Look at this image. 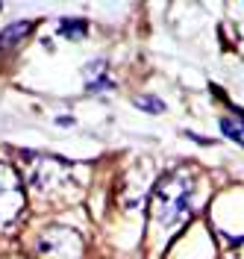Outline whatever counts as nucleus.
<instances>
[{"label":"nucleus","instance_id":"obj_1","mask_svg":"<svg viewBox=\"0 0 244 259\" xmlns=\"http://www.w3.org/2000/svg\"><path fill=\"white\" fill-rule=\"evenodd\" d=\"M191 194H194V180L185 168H174L156 180L153 194H150V215L159 227H177L188 218L191 212Z\"/></svg>","mask_w":244,"mask_h":259},{"label":"nucleus","instance_id":"obj_2","mask_svg":"<svg viewBox=\"0 0 244 259\" xmlns=\"http://www.w3.org/2000/svg\"><path fill=\"white\" fill-rule=\"evenodd\" d=\"M33 186L41 194H56L62 189L74 186V171L65 159H56V156H35L33 171H30Z\"/></svg>","mask_w":244,"mask_h":259},{"label":"nucleus","instance_id":"obj_3","mask_svg":"<svg viewBox=\"0 0 244 259\" xmlns=\"http://www.w3.org/2000/svg\"><path fill=\"white\" fill-rule=\"evenodd\" d=\"M24 206H27V192L18 171L9 162H0V224H12L15 218H21Z\"/></svg>","mask_w":244,"mask_h":259},{"label":"nucleus","instance_id":"obj_4","mask_svg":"<svg viewBox=\"0 0 244 259\" xmlns=\"http://www.w3.org/2000/svg\"><path fill=\"white\" fill-rule=\"evenodd\" d=\"M41 259H82V239L77 230L68 227H47L38 239Z\"/></svg>","mask_w":244,"mask_h":259},{"label":"nucleus","instance_id":"obj_5","mask_svg":"<svg viewBox=\"0 0 244 259\" xmlns=\"http://www.w3.org/2000/svg\"><path fill=\"white\" fill-rule=\"evenodd\" d=\"M30 32H33V21H18V24H9L6 30L0 32V50L18 48V45H21Z\"/></svg>","mask_w":244,"mask_h":259},{"label":"nucleus","instance_id":"obj_6","mask_svg":"<svg viewBox=\"0 0 244 259\" xmlns=\"http://www.w3.org/2000/svg\"><path fill=\"white\" fill-rule=\"evenodd\" d=\"M85 82H88V92L112 89V85H115V82L106 77V62H88V65H85Z\"/></svg>","mask_w":244,"mask_h":259},{"label":"nucleus","instance_id":"obj_7","mask_svg":"<svg viewBox=\"0 0 244 259\" xmlns=\"http://www.w3.org/2000/svg\"><path fill=\"white\" fill-rule=\"evenodd\" d=\"M221 130L227 133L232 142L244 145V112L235 115V121H232V118H224V121H221Z\"/></svg>","mask_w":244,"mask_h":259},{"label":"nucleus","instance_id":"obj_8","mask_svg":"<svg viewBox=\"0 0 244 259\" xmlns=\"http://www.w3.org/2000/svg\"><path fill=\"white\" fill-rule=\"evenodd\" d=\"M62 35H68V38H82L85 35V21H80V18H62Z\"/></svg>","mask_w":244,"mask_h":259},{"label":"nucleus","instance_id":"obj_9","mask_svg":"<svg viewBox=\"0 0 244 259\" xmlns=\"http://www.w3.org/2000/svg\"><path fill=\"white\" fill-rule=\"evenodd\" d=\"M132 103H135L138 109H147V112H153V115L165 112V103L159 100V97H150V95H144V97H135Z\"/></svg>","mask_w":244,"mask_h":259},{"label":"nucleus","instance_id":"obj_10","mask_svg":"<svg viewBox=\"0 0 244 259\" xmlns=\"http://www.w3.org/2000/svg\"><path fill=\"white\" fill-rule=\"evenodd\" d=\"M238 259H244V239L238 242Z\"/></svg>","mask_w":244,"mask_h":259}]
</instances>
